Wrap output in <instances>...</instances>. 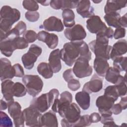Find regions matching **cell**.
Segmentation results:
<instances>
[{
    "label": "cell",
    "instance_id": "50",
    "mask_svg": "<svg viewBox=\"0 0 127 127\" xmlns=\"http://www.w3.org/2000/svg\"><path fill=\"white\" fill-rule=\"evenodd\" d=\"M50 5L51 7L54 9H56V10L61 9L60 0H51L50 2Z\"/></svg>",
    "mask_w": 127,
    "mask_h": 127
},
{
    "label": "cell",
    "instance_id": "44",
    "mask_svg": "<svg viewBox=\"0 0 127 127\" xmlns=\"http://www.w3.org/2000/svg\"><path fill=\"white\" fill-rule=\"evenodd\" d=\"M126 30L125 28L120 27L117 28L114 32L113 37L115 39H119L125 37L126 35Z\"/></svg>",
    "mask_w": 127,
    "mask_h": 127
},
{
    "label": "cell",
    "instance_id": "41",
    "mask_svg": "<svg viewBox=\"0 0 127 127\" xmlns=\"http://www.w3.org/2000/svg\"><path fill=\"white\" fill-rule=\"evenodd\" d=\"M25 16L28 21L34 22L37 21L39 19L40 17V14L37 11H27L25 14Z\"/></svg>",
    "mask_w": 127,
    "mask_h": 127
},
{
    "label": "cell",
    "instance_id": "47",
    "mask_svg": "<svg viewBox=\"0 0 127 127\" xmlns=\"http://www.w3.org/2000/svg\"><path fill=\"white\" fill-rule=\"evenodd\" d=\"M73 71L72 69L69 68L66 70H65L63 74V77L64 80L68 82L70 80L74 78H73Z\"/></svg>",
    "mask_w": 127,
    "mask_h": 127
},
{
    "label": "cell",
    "instance_id": "51",
    "mask_svg": "<svg viewBox=\"0 0 127 127\" xmlns=\"http://www.w3.org/2000/svg\"><path fill=\"white\" fill-rule=\"evenodd\" d=\"M127 14L126 13L123 16L121 17L119 19V24L121 27L126 28L127 27Z\"/></svg>",
    "mask_w": 127,
    "mask_h": 127
},
{
    "label": "cell",
    "instance_id": "19",
    "mask_svg": "<svg viewBox=\"0 0 127 127\" xmlns=\"http://www.w3.org/2000/svg\"><path fill=\"white\" fill-rule=\"evenodd\" d=\"M127 41L121 39L116 42L112 47L110 57L113 61L117 57H121L125 54L127 51Z\"/></svg>",
    "mask_w": 127,
    "mask_h": 127
},
{
    "label": "cell",
    "instance_id": "54",
    "mask_svg": "<svg viewBox=\"0 0 127 127\" xmlns=\"http://www.w3.org/2000/svg\"><path fill=\"white\" fill-rule=\"evenodd\" d=\"M8 108V103H7L3 99L0 100V110H5Z\"/></svg>",
    "mask_w": 127,
    "mask_h": 127
},
{
    "label": "cell",
    "instance_id": "36",
    "mask_svg": "<svg viewBox=\"0 0 127 127\" xmlns=\"http://www.w3.org/2000/svg\"><path fill=\"white\" fill-rule=\"evenodd\" d=\"M100 122L104 127H115L118 126L114 121L112 115H101Z\"/></svg>",
    "mask_w": 127,
    "mask_h": 127
},
{
    "label": "cell",
    "instance_id": "26",
    "mask_svg": "<svg viewBox=\"0 0 127 127\" xmlns=\"http://www.w3.org/2000/svg\"><path fill=\"white\" fill-rule=\"evenodd\" d=\"M121 15L119 13L117 12H112L106 14L104 18L108 25L117 28L121 27L119 24V19Z\"/></svg>",
    "mask_w": 127,
    "mask_h": 127
},
{
    "label": "cell",
    "instance_id": "31",
    "mask_svg": "<svg viewBox=\"0 0 127 127\" xmlns=\"http://www.w3.org/2000/svg\"><path fill=\"white\" fill-rule=\"evenodd\" d=\"M127 57H119L113 60V67L120 71H126L127 69Z\"/></svg>",
    "mask_w": 127,
    "mask_h": 127
},
{
    "label": "cell",
    "instance_id": "25",
    "mask_svg": "<svg viewBox=\"0 0 127 127\" xmlns=\"http://www.w3.org/2000/svg\"><path fill=\"white\" fill-rule=\"evenodd\" d=\"M63 24L66 28H70L75 24V14L70 9H64L62 12Z\"/></svg>",
    "mask_w": 127,
    "mask_h": 127
},
{
    "label": "cell",
    "instance_id": "22",
    "mask_svg": "<svg viewBox=\"0 0 127 127\" xmlns=\"http://www.w3.org/2000/svg\"><path fill=\"white\" fill-rule=\"evenodd\" d=\"M14 82L10 79H6L2 81L1 84V93L4 99L7 103L13 101V95L12 94V87Z\"/></svg>",
    "mask_w": 127,
    "mask_h": 127
},
{
    "label": "cell",
    "instance_id": "3",
    "mask_svg": "<svg viewBox=\"0 0 127 127\" xmlns=\"http://www.w3.org/2000/svg\"><path fill=\"white\" fill-rule=\"evenodd\" d=\"M22 81L27 92L33 97L38 95L43 89V82L37 75H25L22 77Z\"/></svg>",
    "mask_w": 127,
    "mask_h": 127
},
{
    "label": "cell",
    "instance_id": "2",
    "mask_svg": "<svg viewBox=\"0 0 127 127\" xmlns=\"http://www.w3.org/2000/svg\"><path fill=\"white\" fill-rule=\"evenodd\" d=\"M82 41L66 43L60 50L61 59L67 65L71 66L80 57Z\"/></svg>",
    "mask_w": 127,
    "mask_h": 127
},
{
    "label": "cell",
    "instance_id": "14",
    "mask_svg": "<svg viewBox=\"0 0 127 127\" xmlns=\"http://www.w3.org/2000/svg\"><path fill=\"white\" fill-rule=\"evenodd\" d=\"M30 106L35 108L41 113L47 111L51 107L48 93L42 94L40 96L34 98L31 101Z\"/></svg>",
    "mask_w": 127,
    "mask_h": 127
},
{
    "label": "cell",
    "instance_id": "52",
    "mask_svg": "<svg viewBox=\"0 0 127 127\" xmlns=\"http://www.w3.org/2000/svg\"><path fill=\"white\" fill-rule=\"evenodd\" d=\"M114 32V31L113 29L111 27H107V28L105 31L104 33L108 39H112L113 37Z\"/></svg>",
    "mask_w": 127,
    "mask_h": 127
},
{
    "label": "cell",
    "instance_id": "7",
    "mask_svg": "<svg viewBox=\"0 0 127 127\" xmlns=\"http://www.w3.org/2000/svg\"><path fill=\"white\" fill-rule=\"evenodd\" d=\"M88 46L95 54V57L102 58L107 60L110 59V54L112 47L108 44L94 40L89 43Z\"/></svg>",
    "mask_w": 127,
    "mask_h": 127
},
{
    "label": "cell",
    "instance_id": "53",
    "mask_svg": "<svg viewBox=\"0 0 127 127\" xmlns=\"http://www.w3.org/2000/svg\"><path fill=\"white\" fill-rule=\"evenodd\" d=\"M119 104L121 105L123 110H125L127 107V98L126 96H123L121 97Z\"/></svg>",
    "mask_w": 127,
    "mask_h": 127
},
{
    "label": "cell",
    "instance_id": "18",
    "mask_svg": "<svg viewBox=\"0 0 127 127\" xmlns=\"http://www.w3.org/2000/svg\"><path fill=\"white\" fill-rule=\"evenodd\" d=\"M77 13L83 18H90L94 15V9L89 0H80L76 7Z\"/></svg>",
    "mask_w": 127,
    "mask_h": 127
},
{
    "label": "cell",
    "instance_id": "35",
    "mask_svg": "<svg viewBox=\"0 0 127 127\" xmlns=\"http://www.w3.org/2000/svg\"><path fill=\"white\" fill-rule=\"evenodd\" d=\"M104 95L114 99L115 101L118 100L119 97L115 85H110L107 86L104 90Z\"/></svg>",
    "mask_w": 127,
    "mask_h": 127
},
{
    "label": "cell",
    "instance_id": "15",
    "mask_svg": "<svg viewBox=\"0 0 127 127\" xmlns=\"http://www.w3.org/2000/svg\"><path fill=\"white\" fill-rule=\"evenodd\" d=\"M37 35L38 40L45 43L50 49H53L58 45V36L54 33H50L45 31H41L38 33Z\"/></svg>",
    "mask_w": 127,
    "mask_h": 127
},
{
    "label": "cell",
    "instance_id": "45",
    "mask_svg": "<svg viewBox=\"0 0 127 127\" xmlns=\"http://www.w3.org/2000/svg\"><path fill=\"white\" fill-rule=\"evenodd\" d=\"M59 99L63 101L71 103L72 101V95L68 91H65L61 94L60 98Z\"/></svg>",
    "mask_w": 127,
    "mask_h": 127
},
{
    "label": "cell",
    "instance_id": "33",
    "mask_svg": "<svg viewBox=\"0 0 127 127\" xmlns=\"http://www.w3.org/2000/svg\"><path fill=\"white\" fill-rule=\"evenodd\" d=\"M0 126L1 127H12L13 123L8 116L4 112L0 113Z\"/></svg>",
    "mask_w": 127,
    "mask_h": 127
},
{
    "label": "cell",
    "instance_id": "46",
    "mask_svg": "<svg viewBox=\"0 0 127 127\" xmlns=\"http://www.w3.org/2000/svg\"><path fill=\"white\" fill-rule=\"evenodd\" d=\"M14 28L19 32L20 35L23 34L26 30V25L25 23L22 21H20L15 26Z\"/></svg>",
    "mask_w": 127,
    "mask_h": 127
},
{
    "label": "cell",
    "instance_id": "27",
    "mask_svg": "<svg viewBox=\"0 0 127 127\" xmlns=\"http://www.w3.org/2000/svg\"><path fill=\"white\" fill-rule=\"evenodd\" d=\"M37 69L39 74L44 78L49 79L52 77L53 75L54 72L49 64L47 63L42 62L40 63L37 66Z\"/></svg>",
    "mask_w": 127,
    "mask_h": 127
},
{
    "label": "cell",
    "instance_id": "23",
    "mask_svg": "<svg viewBox=\"0 0 127 127\" xmlns=\"http://www.w3.org/2000/svg\"><path fill=\"white\" fill-rule=\"evenodd\" d=\"M127 1L126 0H107L104 7V12L105 14L112 12H117L122 8L125 7L127 5Z\"/></svg>",
    "mask_w": 127,
    "mask_h": 127
},
{
    "label": "cell",
    "instance_id": "16",
    "mask_svg": "<svg viewBox=\"0 0 127 127\" xmlns=\"http://www.w3.org/2000/svg\"><path fill=\"white\" fill-rule=\"evenodd\" d=\"M0 61L1 81L13 78L14 76V73L10 61L5 58H1Z\"/></svg>",
    "mask_w": 127,
    "mask_h": 127
},
{
    "label": "cell",
    "instance_id": "5",
    "mask_svg": "<svg viewBox=\"0 0 127 127\" xmlns=\"http://www.w3.org/2000/svg\"><path fill=\"white\" fill-rule=\"evenodd\" d=\"M42 52V49L40 46L35 44L31 45L28 51L23 55L21 57L24 67L27 69H32L35 63L37 61L38 57L41 55Z\"/></svg>",
    "mask_w": 127,
    "mask_h": 127
},
{
    "label": "cell",
    "instance_id": "13",
    "mask_svg": "<svg viewBox=\"0 0 127 127\" xmlns=\"http://www.w3.org/2000/svg\"><path fill=\"white\" fill-rule=\"evenodd\" d=\"M103 87V80L97 74H94L90 81L86 82L82 88V91L89 94L100 91Z\"/></svg>",
    "mask_w": 127,
    "mask_h": 127
},
{
    "label": "cell",
    "instance_id": "42",
    "mask_svg": "<svg viewBox=\"0 0 127 127\" xmlns=\"http://www.w3.org/2000/svg\"><path fill=\"white\" fill-rule=\"evenodd\" d=\"M14 76L17 77H23L24 76V69L22 66L19 64H15L12 65Z\"/></svg>",
    "mask_w": 127,
    "mask_h": 127
},
{
    "label": "cell",
    "instance_id": "10",
    "mask_svg": "<svg viewBox=\"0 0 127 127\" xmlns=\"http://www.w3.org/2000/svg\"><path fill=\"white\" fill-rule=\"evenodd\" d=\"M26 125L28 127H39V119L41 113L30 106L23 111Z\"/></svg>",
    "mask_w": 127,
    "mask_h": 127
},
{
    "label": "cell",
    "instance_id": "55",
    "mask_svg": "<svg viewBox=\"0 0 127 127\" xmlns=\"http://www.w3.org/2000/svg\"><path fill=\"white\" fill-rule=\"evenodd\" d=\"M38 3H40L41 5L44 6H47L50 4V0H45V1H37Z\"/></svg>",
    "mask_w": 127,
    "mask_h": 127
},
{
    "label": "cell",
    "instance_id": "32",
    "mask_svg": "<svg viewBox=\"0 0 127 127\" xmlns=\"http://www.w3.org/2000/svg\"><path fill=\"white\" fill-rule=\"evenodd\" d=\"M22 6L29 11H37L39 9V5L37 1L25 0L22 1Z\"/></svg>",
    "mask_w": 127,
    "mask_h": 127
},
{
    "label": "cell",
    "instance_id": "39",
    "mask_svg": "<svg viewBox=\"0 0 127 127\" xmlns=\"http://www.w3.org/2000/svg\"><path fill=\"white\" fill-rule=\"evenodd\" d=\"M15 46L16 50L24 49L28 47V43L23 37H21L19 36L15 39Z\"/></svg>",
    "mask_w": 127,
    "mask_h": 127
},
{
    "label": "cell",
    "instance_id": "24",
    "mask_svg": "<svg viewBox=\"0 0 127 127\" xmlns=\"http://www.w3.org/2000/svg\"><path fill=\"white\" fill-rule=\"evenodd\" d=\"M75 99L78 105L83 110H86L90 104V97L89 94L82 91L78 92L75 95Z\"/></svg>",
    "mask_w": 127,
    "mask_h": 127
},
{
    "label": "cell",
    "instance_id": "17",
    "mask_svg": "<svg viewBox=\"0 0 127 127\" xmlns=\"http://www.w3.org/2000/svg\"><path fill=\"white\" fill-rule=\"evenodd\" d=\"M39 127H58L56 115L52 110H50L41 115L39 119Z\"/></svg>",
    "mask_w": 127,
    "mask_h": 127
},
{
    "label": "cell",
    "instance_id": "9",
    "mask_svg": "<svg viewBox=\"0 0 127 127\" xmlns=\"http://www.w3.org/2000/svg\"><path fill=\"white\" fill-rule=\"evenodd\" d=\"M115 100L105 95L99 96L96 101V105L101 115H112L111 109Z\"/></svg>",
    "mask_w": 127,
    "mask_h": 127
},
{
    "label": "cell",
    "instance_id": "11",
    "mask_svg": "<svg viewBox=\"0 0 127 127\" xmlns=\"http://www.w3.org/2000/svg\"><path fill=\"white\" fill-rule=\"evenodd\" d=\"M86 23L87 29L91 33L97 34L104 32L107 28L106 25L98 15H93L87 19Z\"/></svg>",
    "mask_w": 127,
    "mask_h": 127
},
{
    "label": "cell",
    "instance_id": "43",
    "mask_svg": "<svg viewBox=\"0 0 127 127\" xmlns=\"http://www.w3.org/2000/svg\"><path fill=\"white\" fill-rule=\"evenodd\" d=\"M67 86L70 90L75 91L80 87V83L78 80L73 78L67 82Z\"/></svg>",
    "mask_w": 127,
    "mask_h": 127
},
{
    "label": "cell",
    "instance_id": "38",
    "mask_svg": "<svg viewBox=\"0 0 127 127\" xmlns=\"http://www.w3.org/2000/svg\"><path fill=\"white\" fill-rule=\"evenodd\" d=\"M91 124L89 119V115H84L80 116L79 120L74 124V127H87Z\"/></svg>",
    "mask_w": 127,
    "mask_h": 127
},
{
    "label": "cell",
    "instance_id": "12",
    "mask_svg": "<svg viewBox=\"0 0 127 127\" xmlns=\"http://www.w3.org/2000/svg\"><path fill=\"white\" fill-rule=\"evenodd\" d=\"M40 28H44L47 31L62 32L64 28L62 20L55 16H50L45 19L43 24L39 26Z\"/></svg>",
    "mask_w": 127,
    "mask_h": 127
},
{
    "label": "cell",
    "instance_id": "37",
    "mask_svg": "<svg viewBox=\"0 0 127 127\" xmlns=\"http://www.w3.org/2000/svg\"><path fill=\"white\" fill-rule=\"evenodd\" d=\"M23 37L28 43H32L34 42L38 39V35L34 30H29L26 31L23 34Z\"/></svg>",
    "mask_w": 127,
    "mask_h": 127
},
{
    "label": "cell",
    "instance_id": "49",
    "mask_svg": "<svg viewBox=\"0 0 127 127\" xmlns=\"http://www.w3.org/2000/svg\"><path fill=\"white\" fill-rule=\"evenodd\" d=\"M122 110L123 109L119 103L114 104L111 109L112 114H114V115H118L120 114Z\"/></svg>",
    "mask_w": 127,
    "mask_h": 127
},
{
    "label": "cell",
    "instance_id": "29",
    "mask_svg": "<svg viewBox=\"0 0 127 127\" xmlns=\"http://www.w3.org/2000/svg\"><path fill=\"white\" fill-rule=\"evenodd\" d=\"M119 97H123L127 94V84L126 75L123 76L121 75L118 80L115 84Z\"/></svg>",
    "mask_w": 127,
    "mask_h": 127
},
{
    "label": "cell",
    "instance_id": "1",
    "mask_svg": "<svg viewBox=\"0 0 127 127\" xmlns=\"http://www.w3.org/2000/svg\"><path fill=\"white\" fill-rule=\"evenodd\" d=\"M0 37L9 32L13 24L20 18V11L8 5H4L0 11Z\"/></svg>",
    "mask_w": 127,
    "mask_h": 127
},
{
    "label": "cell",
    "instance_id": "20",
    "mask_svg": "<svg viewBox=\"0 0 127 127\" xmlns=\"http://www.w3.org/2000/svg\"><path fill=\"white\" fill-rule=\"evenodd\" d=\"M60 50L55 49L52 51L49 57V64L54 73L59 72L62 68Z\"/></svg>",
    "mask_w": 127,
    "mask_h": 127
},
{
    "label": "cell",
    "instance_id": "56",
    "mask_svg": "<svg viewBox=\"0 0 127 127\" xmlns=\"http://www.w3.org/2000/svg\"><path fill=\"white\" fill-rule=\"evenodd\" d=\"M102 1V0H93V2L94 3H99L100 2H101Z\"/></svg>",
    "mask_w": 127,
    "mask_h": 127
},
{
    "label": "cell",
    "instance_id": "6",
    "mask_svg": "<svg viewBox=\"0 0 127 127\" xmlns=\"http://www.w3.org/2000/svg\"><path fill=\"white\" fill-rule=\"evenodd\" d=\"M7 103L8 112L13 120L14 126L16 127H24L25 119L20 104L14 101Z\"/></svg>",
    "mask_w": 127,
    "mask_h": 127
},
{
    "label": "cell",
    "instance_id": "4",
    "mask_svg": "<svg viewBox=\"0 0 127 127\" xmlns=\"http://www.w3.org/2000/svg\"><path fill=\"white\" fill-rule=\"evenodd\" d=\"M90 61L86 58L79 57L74 63L72 71L78 78H82L89 76L93 71L92 67L89 65Z\"/></svg>",
    "mask_w": 127,
    "mask_h": 127
},
{
    "label": "cell",
    "instance_id": "8",
    "mask_svg": "<svg viewBox=\"0 0 127 127\" xmlns=\"http://www.w3.org/2000/svg\"><path fill=\"white\" fill-rule=\"evenodd\" d=\"M65 37L70 42L82 41L86 36V33L83 27L77 24L73 26L66 28L64 31Z\"/></svg>",
    "mask_w": 127,
    "mask_h": 127
},
{
    "label": "cell",
    "instance_id": "30",
    "mask_svg": "<svg viewBox=\"0 0 127 127\" xmlns=\"http://www.w3.org/2000/svg\"><path fill=\"white\" fill-rule=\"evenodd\" d=\"M27 92V89L24 84L19 82L14 83L12 87V94L14 96L21 97L24 96Z\"/></svg>",
    "mask_w": 127,
    "mask_h": 127
},
{
    "label": "cell",
    "instance_id": "34",
    "mask_svg": "<svg viewBox=\"0 0 127 127\" xmlns=\"http://www.w3.org/2000/svg\"><path fill=\"white\" fill-rule=\"evenodd\" d=\"M79 2L78 0H60L61 9L63 10L65 9H73L77 7Z\"/></svg>",
    "mask_w": 127,
    "mask_h": 127
},
{
    "label": "cell",
    "instance_id": "21",
    "mask_svg": "<svg viewBox=\"0 0 127 127\" xmlns=\"http://www.w3.org/2000/svg\"><path fill=\"white\" fill-rule=\"evenodd\" d=\"M107 61L102 58L95 57L94 61L93 67L97 74L99 76H105L106 72L109 67V64Z\"/></svg>",
    "mask_w": 127,
    "mask_h": 127
},
{
    "label": "cell",
    "instance_id": "48",
    "mask_svg": "<svg viewBox=\"0 0 127 127\" xmlns=\"http://www.w3.org/2000/svg\"><path fill=\"white\" fill-rule=\"evenodd\" d=\"M89 119L91 123H96L100 121L101 115L96 112L92 113L89 115Z\"/></svg>",
    "mask_w": 127,
    "mask_h": 127
},
{
    "label": "cell",
    "instance_id": "28",
    "mask_svg": "<svg viewBox=\"0 0 127 127\" xmlns=\"http://www.w3.org/2000/svg\"><path fill=\"white\" fill-rule=\"evenodd\" d=\"M120 71L114 67H109L106 72L105 77L106 80L115 84L120 77Z\"/></svg>",
    "mask_w": 127,
    "mask_h": 127
},
{
    "label": "cell",
    "instance_id": "40",
    "mask_svg": "<svg viewBox=\"0 0 127 127\" xmlns=\"http://www.w3.org/2000/svg\"><path fill=\"white\" fill-rule=\"evenodd\" d=\"M59 92L57 89H51L48 93V98L50 102V104L51 107L52 106L55 100L59 98Z\"/></svg>",
    "mask_w": 127,
    "mask_h": 127
}]
</instances>
